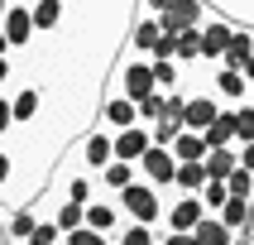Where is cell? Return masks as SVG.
I'll return each instance as SVG.
<instances>
[{
    "instance_id": "1",
    "label": "cell",
    "mask_w": 254,
    "mask_h": 245,
    "mask_svg": "<svg viewBox=\"0 0 254 245\" xmlns=\"http://www.w3.org/2000/svg\"><path fill=\"white\" fill-rule=\"evenodd\" d=\"M168 202H173V192H168V187H158V183H149V178H134V183L120 192L125 216H129V221H149V226H163Z\"/></svg>"
},
{
    "instance_id": "2",
    "label": "cell",
    "mask_w": 254,
    "mask_h": 245,
    "mask_svg": "<svg viewBox=\"0 0 254 245\" xmlns=\"http://www.w3.org/2000/svg\"><path fill=\"white\" fill-rule=\"evenodd\" d=\"M115 91H125L129 101H144L158 91V72H154V58L125 48V63H115Z\"/></svg>"
},
{
    "instance_id": "3",
    "label": "cell",
    "mask_w": 254,
    "mask_h": 245,
    "mask_svg": "<svg viewBox=\"0 0 254 245\" xmlns=\"http://www.w3.org/2000/svg\"><path fill=\"white\" fill-rule=\"evenodd\" d=\"M34 39H39V34H34V10H29V0H5V58L24 63V53H29Z\"/></svg>"
},
{
    "instance_id": "4",
    "label": "cell",
    "mask_w": 254,
    "mask_h": 245,
    "mask_svg": "<svg viewBox=\"0 0 254 245\" xmlns=\"http://www.w3.org/2000/svg\"><path fill=\"white\" fill-rule=\"evenodd\" d=\"M235 29H240V19H235V14H221L211 5L206 24H201V68L226 63V48H230V39H235Z\"/></svg>"
},
{
    "instance_id": "5",
    "label": "cell",
    "mask_w": 254,
    "mask_h": 245,
    "mask_svg": "<svg viewBox=\"0 0 254 245\" xmlns=\"http://www.w3.org/2000/svg\"><path fill=\"white\" fill-rule=\"evenodd\" d=\"M183 91H187L183 125H187V130H201V135H206V130H211V120H216L221 111H226V101L216 96L211 86H192V77H183Z\"/></svg>"
},
{
    "instance_id": "6",
    "label": "cell",
    "mask_w": 254,
    "mask_h": 245,
    "mask_svg": "<svg viewBox=\"0 0 254 245\" xmlns=\"http://www.w3.org/2000/svg\"><path fill=\"white\" fill-rule=\"evenodd\" d=\"M115 159V130L111 125H91L82 135V144H77V168H86V173H101L106 163Z\"/></svg>"
},
{
    "instance_id": "7",
    "label": "cell",
    "mask_w": 254,
    "mask_h": 245,
    "mask_svg": "<svg viewBox=\"0 0 254 245\" xmlns=\"http://www.w3.org/2000/svg\"><path fill=\"white\" fill-rule=\"evenodd\" d=\"M206 86H211L226 106H245V101H254V82L245 77L240 68H226V63L206 68Z\"/></svg>"
},
{
    "instance_id": "8",
    "label": "cell",
    "mask_w": 254,
    "mask_h": 245,
    "mask_svg": "<svg viewBox=\"0 0 254 245\" xmlns=\"http://www.w3.org/2000/svg\"><path fill=\"white\" fill-rule=\"evenodd\" d=\"M201 216H206V202L201 192H173L168 216H163V231H197Z\"/></svg>"
},
{
    "instance_id": "9",
    "label": "cell",
    "mask_w": 254,
    "mask_h": 245,
    "mask_svg": "<svg viewBox=\"0 0 254 245\" xmlns=\"http://www.w3.org/2000/svg\"><path fill=\"white\" fill-rule=\"evenodd\" d=\"M178 163H183V159L173 154V144H154V149L139 159V178H149V183H158V187H168V192H173Z\"/></svg>"
},
{
    "instance_id": "10",
    "label": "cell",
    "mask_w": 254,
    "mask_h": 245,
    "mask_svg": "<svg viewBox=\"0 0 254 245\" xmlns=\"http://www.w3.org/2000/svg\"><path fill=\"white\" fill-rule=\"evenodd\" d=\"M211 14V0H173L163 10V29L168 34H187V29H201Z\"/></svg>"
},
{
    "instance_id": "11",
    "label": "cell",
    "mask_w": 254,
    "mask_h": 245,
    "mask_svg": "<svg viewBox=\"0 0 254 245\" xmlns=\"http://www.w3.org/2000/svg\"><path fill=\"white\" fill-rule=\"evenodd\" d=\"M163 34H168V29H163V14L139 10V14H134V24H129L125 48H134V53H144V58H154V48H158V39H163Z\"/></svg>"
},
{
    "instance_id": "12",
    "label": "cell",
    "mask_w": 254,
    "mask_h": 245,
    "mask_svg": "<svg viewBox=\"0 0 254 245\" xmlns=\"http://www.w3.org/2000/svg\"><path fill=\"white\" fill-rule=\"evenodd\" d=\"M125 221H129L125 207H120V197H111V192H101L96 202H86V226H96V231H106V236H115Z\"/></svg>"
},
{
    "instance_id": "13",
    "label": "cell",
    "mask_w": 254,
    "mask_h": 245,
    "mask_svg": "<svg viewBox=\"0 0 254 245\" xmlns=\"http://www.w3.org/2000/svg\"><path fill=\"white\" fill-rule=\"evenodd\" d=\"M101 125H111L115 135L129 125H139V101H129L125 91H111V96L101 101Z\"/></svg>"
},
{
    "instance_id": "14",
    "label": "cell",
    "mask_w": 254,
    "mask_h": 245,
    "mask_svg": "<svg viewBox=\"0 0 254 245\" xmlns=\"http://www.w3.org/2000/svg\"><path fill=\"white\" fill-rule=\"evenodd\" d=\"M149 149H154V125H144V120L115 135V159H129V163H139Z\"/></svg>"
},
{
    "instance_id": "15",
    "label": "cell",
    "mask_w": 254,
    "mask_h": 245,
    "mask_svg": "<svg viewBox=\"0 0 254 245\" xmlns=\"http://www.w3.org/2000/svg\"><path fill=\"white\" fill-rule=\"evenodd\" d=\"M96 178H101V192L120 197V192H125V187L134 183V178H139V163H129V159H111V163H106V168H101Z\"/></svg>"
},
{
    "instance_id": "16",
    "label": "cell",
    "mask_w": 254,
    "mask_h": 245,
    "mask_svg": "<svg viewBox=\"0 0 254 245\" xmlns=\"http://www.w3.org/2000/svg\"><path fill=\"white\" fill-rule=\"evenodd\" d=\"M206 183H211V173H206V159H192V163H178L173 192H201Z\"/></svg>"
},
{
    "instance_id": "17",
    "label": "cell",
    "mask_w": 254,
    "mask_h": 245,
    "mask_svg": "<svg viewBox=\"0 0 254 245\" xmlns=\"http://www.w3.org/2000/svg\"><path fill=\"white\" fill-rule=\"evenodd\" d=\"M250 58H254V24H240V29H235V39H230V48H226V68H240L245 72Z\"/></svg>"
},
{
    "instance_id": "18",
    "label": "cell",
    "mask_w": 254,
    "mask_h": 245,
    "mask_svg": "<svg viewBox=\"0 0 254 245\" xmlns=\"http://www.w3.org/2000/svg\"><path fill=\"white\" fill-rule=\"evenodd\" d=\"M163 226H149V221H125L115 231V245H158Z\"/></svg>"
},
{
    "instance_id": "19",
    "label": "cell",
    "mask_w": 254,
    "mask_h": 245,
    "mask_svg": "<svg viewBox=\"0 0 254 245\" xmlns=\"http://www.w3.org/2000/svg\"><path fill=\"white\" fill-rule=\"evenodd\" d=\"M173 154L183 159V163H192V159H206V154H211V144H206L201 130H183V135L173 140Z\"/></svg>"
},
{
    "instance_id": "20",
    "label": "cell",
    "mask_w": 254,
    "mask_h": 245,
    "mask_svg": "<svg viewBox=\"0 0 254 245\" xmlns=\"http://www.w3.org/2000/svg\"><path fill=\"white\" fill-rule=\"evenodd\" d=\"M235 168H240V144H221V149L206 154V173L211 178H230Z\"/></svg>"
},
{
    "instance_id": "21",
    "label": "cell",
    "mask_w": 254,
    "mask_h": 245,
    "mask_svg": "<svg viewBox=\"0 0 254 245\" xmlns=\"http://www.w3.org/2000/svg\"><path fill=\"white\" fill-rule=\"evenodd\" d=\"M235 135H240V130H235V106H226V111L211 120V130H206V144L221 149V144H235Z\"/></svg>"
},
{
    "instance_id": "22",
    "label": "cell",
    "mask_w": 254,
    "mask_h": 245,
    "mask_svg": "<svg viewBox=\"0 0 254 245\" xmlns=\"http://www.w3.org/2000/svg\"><path fill=\"white\" fill-rule=\"evenodd\" d=\"M63 245H115V236H106V231H96V226H77V231L63 236Z\"/></svg>"
},
{
    "instance_id": "23",
    "label": "cell",
    "mask_w": 254,
    "mask_h": 245,
    "mask_svg": "<svg viewBox=\"0 0 254 245\" xmlns=\"http://www.w3.org/2000/svg\"><path fill=\"white\" fill-rule=\"evenodd\" d=\"M235 144H250L254 140V101H245V106H235Z\"/></svg>"
},
{
    "instance_id": "24",
    "label": "cell",
    "mask_w": 254,
    "mask_h": 245,
    "mask_svg": "<svg viewBox=\"0 0 254 245\" xmlns=\"http://www.w3.org/2000/svg\"><path fill=\"white\" fill-rule=\"evenodd\" d=\"M173 0H139V10H149V14H163Z\"/></svg>"
},
{
    "instance_id": "25",
    "label": "cell",
    "mask_w": 254,
    "mask_h": 245,
    "mask_svg": "<svg viewBox=\"0 0 254 245\" xmlns=\"http://www.w3.org/2000/svg\"><path fill=\"white\" fill-rule=\"evenodd\" d=\"M240 163L254 173V140H250V144H240Z\"/></svg>"
},
{
    "instance_id": "26",
    "label": "cell",
    "mask_w": 254,
    "mask_h": 245,
    "mask_svg": "<svg viewBox=\"0 0 254 245\" xmlns=\"http://www.w3.org/2000/svg\"><path fill=\"white\" fill-rule=\"evenodd\" d=\"M245 77H250V82H254V58H250V63H245Z\"/></svg>"
}]
</instances>
